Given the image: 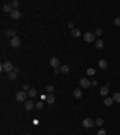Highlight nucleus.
<instances>
[{"mask_svg": "<svg viewBox=\"0 0 120 135\" xmlns=\"http://www.w3.org/2000/svg\"><path fill=\"white\" fill-rule=\"evenodd\" d=\"M22 88H23V91H24V92H29V91H30V88H29V86H28V84H24Z\"/></svg>", "mask_w": 120, "mask_h": 135, "instance_id": "obj_31", "label": "nucleus"}, {"mask_svg": "<svg viewBox=\"0 0 120 135\" xmlns=\"http://www.w3.org/2000/svg\"><path fill=\"white\" fill-rule=\"evenodd\" d=\"M108 92H109V89H108V87H107V86H106V87H101V89H100V94H101L102 97L108 95Z\"/></svg>", "mask_w": 120, "mask_h": 135, "instance_id": "obj_13", "label": "nucleus"}, {"mask_svg": "<svg viewBox=\"0 0 120 135\" xmlns=\"http://www.w3.org/2000/svg\"><path fill=\"white\" fill-rule=\"evenodd\" d=\"M95 34L94 33H85L84 34V41H87V42H94V40H95Z\"/></svg>", "mask_w": 120, "mask_h": 135, "instance_id": "obj_6", "label": "nucleus"}, {"mask_svg": "<svg viewBox=\"0 0 120 135\" xmlns=\"http://www.w3.org/2000/svg\"><path fill=\"white\" fill-rule=\"evenodd\" d=\"M98 67H100V69H102V70H106V69L108 68V62L105 60V59H101V60L98 62Z\"/></svg>", "mask_w": 120, "mask_h": 135, "instance_id": "obj_9", "label": "nucleus"}, {"mask_svg": "<svg viewBox=\"0 0 120 135\" xmlns=\"http://www.w3.org/2000/svg\"><path fill=\"white\" fill-rule=\"evenodd\" d=\"M18 71H19V68H15V69H13V72H16V74H17Z\"/></svg>", "mask_w": 120, "mask_h": 135, "instance_id": "obj_34", "label": "nucleus"}, {"mask_svg": "<svg viewBox=\"0 0 120 135\" xmlns=\"http://www.w3.org/2000/svg\"><path fill=\"white\" fill-rule=\"evenodd\" d=\"M46 101H47V104H53L54 101H55V97L53 95V94H49V95H47V99H46Z\"/></svg>", "mask_w": 120, "mask_h": 135, "instance_id": "obj_16", "label": "nucleus"}, {"mask_svg": "<svg viewBox=\"0 0 120 135\" xmlns=\"http://www.w3.org/2000/svg\"><path fill=\"white\" fill-rule=\"evenodd\" d=\"M13 69H15V67H13V64L10 60H7V62H5V63L1 64V70L5 71V72H7V74H11L13 71Z\"/></svg>", "mask_w": 120, "mask_h": 135, "instance_id": "obj_1", "label": "nucleus"}, {"mask_svg": "<svg viewBox=\"0 0 120 135\" xmlns=\"http://www.w3.org/2000/svg\"><path fill=\"white\" fill-rule=\"evenodd\" d=\"M95 123H96V126H102L103 124V119L102 118H97Z\"/></svg>", "mask_w": 120, "mask_h": 135, "instance_id": "obj_27", "label": "nucleus"}, {"mask_svg": "<svg viewBox=\"0 0 120 135\" xmlns=\"http://www.w3.org/2000/svg\"><path fill=\"white\" fill-rule=\"evenodd\" d=\"M10 45H11V47H18V46L21 45V39H19L18 36L12 37V39L10 40Z\"/></svg>", "mask_w": 120, "mask_h": 135, "instance_id": "obj_5", "label": "nucleus"}, {"mask_svg": "<svg viewBox=\"0 0 120 135\" xmlns=\"http://www.w3.org/2000/svg\"><path fill=\"white\" fill-rule=\"evenodd\" d=\"M35 107H36L37 110H42V109H43V102H42V101H37V102L35 104Z\"/></svg>", "mask_w": 120, "mask_h": 135, "instance_id": "obj_23", "label": "nucleus"}, {"mask_svg": "<svg viewBox=\"0 0 120 135\" xmlns=\"http://www.w3.org/2000/svg\"><path fill=\"white\" fill-rule=\"evenodd\" d=\"M113 100L117 101V102H120V93H114L113 94Z\"/></svg>", "mask_w": 120, "mask_h": 135, "instance_id": "obj_24", "label": "nucleus"}, {"mask_svg": "<svg viewBox=\"0 0 120 135\" xmlns=\"http://www.w3.org/2000/svg\"><path fill=\"white\" fill-rule=\"evenodd\" d=\"M59 72H60L59 69H54V74H59Z\"/></svg>", "mask_w": 120, "mask_h": 135, "instance_id": "obj_35", "label": "nucleus"}, {"mask_svg": "<svg viewBox=\"0 0 120 135\" xmlns=\"http://www.w3.org/2000/svg\"><path fill=\"white\" fill-rule=\"evenodd\" d=\"M27 97H29L28 93L24 92V91H21V92H17V94H16V100L19 101V102H22V101L27 100Z\"/></svg>", "mask_w": 120, "mask_h": 135, "instance_id": "obj_2", "label": "nucleus"}, {"mask_svg": "<svg viewBox=\"0 0 120 135\" xmlns=\"http://www.w3.org/2000/svg\"><path fill=\"white\" fill-rule=\"evenodd\" d=\"M73 95H75V98H76V99H81V98L83 97V94H82V91H81V89H75V91H73Z\"/></svg>", "mask_w": 120, "mask_h": 135, "instance_id": "obj_15", "label": "nucleus"}, {"mask_svg": "<svg viewBox=\"0 0 120 135\" xmlns=\"http://www.w3.org/2000/svg\"><path fill=\"white\" fill-rule=\"evenodd\" d=\"M103 40H101V39H98V40H96L95 41V47L96 48H98V50H101V48H103Z\"/></svg>", "mask_w": 120, "mask_h": 135, "instance_id": "obj_12", "label": "nucleus"}, {"mask_svg": "<svg viewBox=\"0 0 120 135\" xmlns=\"http://www.w3.org/2000/svg\"><path fill=\"white\" fill-rule=\"evenodd\" d=\"M49 64H51V67L54 68V69H59V68H60V60L58 59V58L53 57V58H51Z\"/></svg>", "mask_w": 120, "mask_h": 135, "instance_id": "obj_4", "label": "nucleus"}, {"mask_svg": "<svg viewBox=\"0 0 120 135\" xmlns=\"http://www.w3.org/2000/svg\"><path fill=\"white\" fill-rule=\"evenodd\" d=\"M46 89H47V92H48L49 94H52V93L54 92V87H53V86H47Z\"/></svg>", "mask_w": 120, "mask_h": 135, "instance_id": "obj_26", "label": "nucleus"}, {"mask_svg": "<svg viewBox=\"0 0 120 135\" xmlns=\"http://www.w3.org/2000/svg\"><path fill=\"white\" fill-rule=\"evenodd\" d=\"M36 94H37V92H36L35 89H30L29 92H28V95H29L30 98H35Z\"/></svg>", "mask_w": 120, "mask_h": 135, "instance_id": "obj_21", "label": "nucleus"}, {"mask_svg": "<svg viewBox=\"0 0 120 135\" xmlns=\"http://www.w3.org/2000/svg\"><path fill=\"white\" fill-rule=\"evenodd\" d=\"M2 10L5 11V12H12L13 11V7H12V5L11 4H4V6H2Z\"/></svg>", "mask_w": 120, "mask_h": 135, "instance_id": "obj_10", "label": "nucleus"}, {"mask_svg": "<svg viewBox=\"0 0 120 135\" xmlns=\"http://www.w3.org/2000/svg\"><path fill=\"white\" fill-rule=\"evenodd\" d=\"M95 35H96V36H101V35H102V29H100V28L96 29V30H95Z\"/></svg>", "mask_w": 120, "mask_h": 135, "instance_id": "obj_28", "label": "nucleus"}, {"mask_svg": "<svg viewBox=\"0 0 120 135\" xmlns=\"http://www.w3.org/2000/svg\"><path fill=\"white\" fill-rule=\"evenodd\" d=\"M91 86L96 87V86H97V81H95V80H94V81H91Z\"/></svg>", "mask_w": 120, "mask_h": 135, "instance_id": "obj_32", "label": "nucleus"}, {"mask_svg": "<svg viewBox=\"0 0 120 135\" xmlns=\"http://www.w3.org/2000/svg\"><path fill=\"white\" fill-rule=\"evenodd\" d=\"M113 98H106L105 100H103V104L106 105V106H111V105H113Z\"/></svg>", "mask_w": 120, "mask_h": 135, "instance_id": "obj_18", "label": "nucleus"}, {"mask_svg": "<svg viewBox=\"0 0 120 135\" xmlns=\"http://www.w3.org/2000/svg\"><path fill=\"white\" fill-rule=\"evenodd\" d=\"M16 77H17V74L16 72H11V74H8V80H11V81H13V80H16Z\"/></svg>", "mask_w": 120, "mask_h": 135, "instance_id": "obj_25", "label": "nucleus"}, {"mask_svg": "<svg viewBox=\"0 0 120 135\" xmlns=\"http://www.w3.org/2000/svg\"><path fill=\"white\" fill-rule=\"evenodd\" d=\"M68 28H70L71 30H72V29H75V27H73V24H72V23H68Z\"/></svg>", "mask_w": 120, "mask_h": 135, "instance_id": "obj_33", "label": "nucleus"}, {"mask_svg": "<svg viewBox=\"0 0 120 135\" xmlns=\"http://www.w3.org/2000/svg\"><path fill=\"white\" fill-rule=\"evenodd\" d=\"M6 35H7L8 37H11V39L15 37V36H17V35H16V32H15L13 29H7V30H6Z\"/></svg>", "mask_w": 120, "mask_h": 135, "instance_id": "obj_17", "label": "nucleus"}, {"mask_svg": "<svg viewBox=\"0 0 120 135\" xmlns=\"http://www.w3.org/2000/svg\"><path fill=\"white\" fill-rule=\"evenodd\" d=\"M27 135H30V134H27Z\"/></svg>", "mask_w": 120, "mask_h": 135, "instance_id": "obj_36", "label": "nucleus"}, {"mask_svg": "<svg viewBox=\"0 0 120 135\" xmlns=\"http://www.w3.org/2000/svg\"><path fill=\"white\" fill-rule=\"evenodd\" d=\"M82 126L84 127V128H91V127H94V121L91 119V118H84L83 119V122H82Z\"/></svg>", "mask_w": 120, "mask_h": 135, "instance_id": "obj_3", "label": "nucleus"}, {"mask_svg": "<svg viewBox=\"0 0 120 135\" xmlns=\"http://www.w3.org/2000/svg\"><path fill=\"white\" fill-rule=\"evenodd\" d=\"M60 72H62V74H66V72H68L70 71V68L67 67V65H61V67L59 68Z\"/></svg>", "mask_w": 120, "mask_h": 135, "instance_id": "obj_19", "label": "nucleus"}, {"mask_svg": "<svg viewBox=\"0 0 120 135\" xmlns=\"http://www.w3.org/2000/svg\"><path fill=\"white\" fill-rule=\"evenodd\" d=\"M114 24H115L117 27H120V17H118V18L114 19Z\"/></svg>", "mask_w": 120, "mask_h": 135, "instance_id": "obj_29", "label": "nucleus"}, {"mask_svg": "<svg viewBox=\"0 0 120 135\" xmlns=\"http://www.w3.org/2000/svg\"><path fill=\"white\" fill-rule=\"evenodd\" d=\"M71 34H72V36H75V37H81V35H82V32L79 30V29H72L71 30Z\"/></svg>", "mask_w": 120, "mask_h": 135, "instance_id": "obj_14", "label": "nucleus"}, {"mask_svg": "<svg viewBox=\"0 0 120 135\" xmlns=\"http://www.w3.org/2000/svg\"><path fill=\"white\" fill-rule=\"evenodd\" d=\"M96 135H106V130H105V129H100Z\"/></svg>", "mask_w": 120, "mask_h": 135, "instance_id": "obj_30", "label": "nucleus"}, {"mask_svg": "<svg viewBox=\"0 0 120 135\" xmlns=\"http://www.w3.org/2000/svg\"><path fill=\"white\" fill-rule=\"evenodd\" d=\"M79 84H81V87H83V88H89L90 86H91V82H90L88 78L83 77V78H81V81H79Z\"/></svg>", "mask_w": 120, "mask_h": 135, "instance_id": "obj_7", "label": "nucleus"}, {"mask_svg": "<svg viewBox=\"0 0 120 135\" xmlns=\"http://www.w3.org/2000/svg\"><path fill=\"white\" fill-rule=\"evenodd\" d=\"M11 5H12L13 10H17V7L19 6V1H18V0H13V1L11 2Z\"/></svg>", "mask_w": 120, "mask_h": 135, "instance_id": "obj_22", "label": "nucleus"}, {"mask_svg": "<svg viewBox=\"0 0 120 135\" xmlns=\"http://www.w3.org/2000/svg\"><path fill=\"white\" fill-rule=\"evenodd\" d=\"M96 74V70L94 69V68H89L88 70H87V75H89V76H92V75H95Z\"/></svg>", "mask_w": 120, "mask_h": 135, "instance_id": "obj_20", "label": "nucleus"}, {"mask_svg": "<svg viewBox=\"0 0 120 135\" xmlns=\"http://www.w3.org/2000/svg\"><path fill=\"white\" fill-rule=\"evenodd\" d=\"M35 107V104L32 102L31 100H28L27 102H25V110L27 111H30V110H32Z\"/></svg>", "mask_w": 120, "mask_h": 135, "instance_id": "obj_11", "label": "nucleus"}, {"mask_svg": "<svg viewBox=\"0 0 120 135\" xmlns=\"http://www.w3.org/2000/svg\"><path fill=\"white\" fill-rule=\"evenodd\" d=\"M10 16H11L12 19H19L21 18V12H19V10H13L10 13Z\"/></svg>", "mask_w": 120, "mask_h": 135, "instance_id": "obj_8", "label": "nucleus"}]
</instances>
